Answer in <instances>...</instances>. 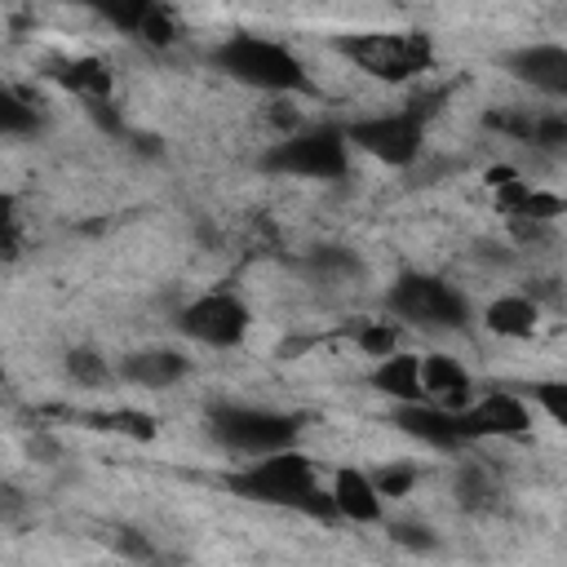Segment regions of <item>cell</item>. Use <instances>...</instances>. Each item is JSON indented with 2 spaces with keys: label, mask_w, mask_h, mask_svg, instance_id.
Returning <instances> with one entry per match:
<instances>
[{
  "label": "cell",
  "mask_w": 567,
  "mask_h": 567,
  "mask_svg": "<svg viewBox=\"0 0 567 567\" xmlns=\"http://www.w3.org/2000/svg\"><path fill=\"white\" fill-rule=\"evenodd\" d=\"M461 416V434H465V443L470 439H523L527 430H532V408L518 399V394H509V390H496V394H483V399H474L465 412H456Z\"/></svg>",
  "instance_id": "obj_9"
},
{
  "label": "cell",
  "mask_w": 567,
  "mask_h": 567,
  "mask_svg": "<svg viewBox=\"0 0 567 567\" xmlns=\"http://www.w3.org/2000/svg\"><path fill=\"white\" fill-rule=\"evenodd\" d=\"M226 487L244 501H257V505H284V509H297V514H310V518H337L332 496L319 487L315 461L297 447L244 461V470H235L226 478Z\"/></svg>",
  "instance_id": "obj_1"
},
{
  "label": "cell",
  "mask_w": 567,
  "mask_h": 567,
  "mask_svg": "<svg viewBox=\"0 0 567 567\" xmlns=\"http://www.w3.org/2000/svg\"><path fill=\"white\" fill-rule=\"evenodd\" d=\"M372 483H377L381 496H408L412 483H416V470H412V465H381V470L372 474Z\"/></svg>",
  "instance_id": "obj_27"
},
{
  "label": "cell",
  "mask_w": 567,
  "mask_h": 567,
  "mask_svg": "<svg viewBox=\"0 0 567 567\" xmlns=\"http://www.w3.org/2000/svg\"><path fill=\"white\" fill-rule=\"evenodd\" d=\"M261 168L266 173H279V177L337 182L350 168V137L341 128H332V124L297 128V133H288V137H279V142L266 146Z\"/></svg>",
  "instance_id": "obj_4"
},
{
  "label": "cell",
  "mask_w": 567,
  "mask_h": 567,
  "mask_svg": "<svg viewBox=\"0 0 567 567\" xmlns=\"http://www.w3.org/2000/svg\"><path fill=\"white\" fill-rule=\"evenodd\" d=\"M434 102H439V97H416L408 111H385V115L354 120V124L346 128V137H350L363 155H372L377 164H385V168H408V164H416V155H421L425 120H430Z\"/></svg>",
  "instance_id": "obj_7"
},
{
  "label": "cell",
  "mask_w": 567,
  "mask_h": 567,
  "mask_svg": "<svg viewBox=\"0 0 567 567\" xmlns=\"http://www.w3.org/2000/svg\"><path fill=\"white\" fill-rule=\"evenodd\" d=\"M58 80L89 106L111 102V66L102 58H66V62H58Z\"/></svg>",
  "instance_id": "obj_18"
},
{
  "label": "cell",
  "mask_w": 567,
  "mask_h": 567,
  "mask_svg": "<svg viewBox=\"0 0 567 567\" xmlns=\"http://www.w3.org/2000/svg\"><path fill=\"white\" fill-rule=\"evenodd\" d=\"M385 306L394 319L412 323V328H430V332H456L470 323V301L461 288H452L447 279L439 275H421V270H408L390 284L385 292Z\"/></svg>",
  "instance_id": "obj_5"
},
{
  "label": "cell",
  "mask_w": 567,
  "mask_h": 567,
  "mask_svg": "<svg viewBox=\"0 0 567 567\" xmlns=\"http://www.w3.org/2000/svg\"><path fill=\"white\" fill-rule=\"evenodd\" d=\"M501 66L536 93L567 97V44H518L501 58Z\"/></svg>",
  "instance_id": "obj_10"
},
{
  "label": "cell",
  "mask_w": 567,
  "mask_h": 567,
  "mask_svg": "<svg viewBox=\"0 0 567 567\" xmlns=\"http://www.w3.org/2000/svg\"><path fill=\"white\" fill-rule=\"evenodd\" d=\"M354 341H359V350H363V354H372L377 363H381V359H390V354H399V350H394V346H399V332H394V323H390V319H381V323H359Z\"/></svg>",
  "instance_id": "obj_23"
},
{
  "label": "cell",
  "mask_w": 567,
  "mask_h": 567,
  "mask_svg": "<svg viewBox=\"0 0 567 567\" xmlns=\"http://www.w3.org/2000/svg\"><path fill=\"white\" fill-rule=\"evenodd\" d=\"M248 323H252V310L244 297H235L230 288H217V292H204L195 301H186L177 310V332L195 346H213V350H235L244 337H248Z\"/></svg>",
  "instance_id": "obj_8"
},
{
  "label": "cell",
  "mask_w": 567,
  "mask_h": 567,
  "mask_svg": "<svg viewBox=\"0 0 567 567\" xmlns=\"http://www.w3.org/2000/svg\"><path fill=\"white\" fill-rule=\"evenodd\" d=\"M487 128L509 133L536 151H567V111H492Z\"/></svg>",
  "instance_id": "obj_12"
},
{
  "label": "cell",
  "mask_w": 567,
  "mask_h": 567,
  "mask_svg": "<svg viewBox=\"0 0 567 567\" xmlns=\"http://www.w3.org/2000/svg\"><path fill=\"white\" fill-rule=\"evenodd\" d=\"M527 394H532V403H536L554 425L567 430V377H558V381H536Z\"/></svg>",
  "instance_id": "obj_24"
},
{
  "label": "cell",
  "mask_w": 567,
  "mask_h": 567,
  "mask_svg": "<svg viewBox=\"0 0 567 567\" xmlns=\"http://www.w3.org/2000/svg\"><path fill=\"white\" fill-rule=\"evenodd\" d=\"M151 9H155V0H128V4H102V18H106L111 27H120L124 35H133V40H137V31H142V22L151 18Z\"/></svg>",
  "instance_id": "obj_25"
},
{
  "label": "cell",
  "mask_w": 567,
  "mask_h": 567,
  "mask_svg": "<svg viewBox=\"0 0 567 567\" xmlns=\"http://www.w3.org/2000/svg\"><path fill=\"white\" fill-rule=\"evenodd\" d=\"M421 381H425V403L465 412L474 403V377L452 359V354H425L421 359Z\"/></svg>",
  "instance_id": "obj_14"
},
{
  "label": "cell",
  "mask_w": 567,
  "mask_h": 567,
  "mask_svg": "<svg viewBox=\"0 0 567 567\" xmlns=\"http://www.w3.org/2000/svg\"><path fill=\"white\" fill-rule=\"evenodd\" d=\"M394 425H399L408 439H416V443H425V447H434V452H456V447H465L461 416L447 412V408H434V403H403V408H394Z\"/></svg>",
  "instance_id": "obj_11"
},
{
  "label": "cell",
  "mask_w": 567,
  "mask_h": 567,
  "mask_svg": "<svg viewBox=\"0 0 567 567\" xmlns=\"http://www.w3.org/2000/svg\"><path fill=\"white\" fill-rule=\"evenodd\" d=\"M40 124H44V115H40V106H35L27 93L0 89V128H4L9 137H27V133H35Z\"/></svg>",
  "instance_id": "obj_20"
},
{
  "label": "cell",
  "mask_w": 567,
  "mask_h": 567,
  "mask_svg": "<svg viewBox=\"0 0 567 567\" xmlns=\"http://www.w3.org/2000/svg\"><path fill=\"white\" fill-rule=\"evenodd\" d=\"M186 372H190V363H186V354L173 350V346H146V350L124 354V363H120V377L133 381V385H142V390L177 385Z\"/></svg>",
  "instance_id": "obj_15"
},
{
  "label": "cell",
  "mask_w": 567,
  "mask_h": 567,
  "mask_svg": "<svg viewBox=\"0 0 567 567\" xmlns=\"http://www.w3.org/2000/svg\"><path fill=\"white\" fill-rule=\"evenodd\" d=\"M372 390L403 403H425V381H421V354H390L372 368Z\"/></svg>",
  "instance_id": "obj_16"
},
{
  "label": "cell",
  "mask_w": 567,
  "mask_h": 567,
  "mask_svg": "<svg viewBox=\"0 0 567 567\" xmlns=\"http://www.w3.org/2000/svg\"><path fill=\"white\" fill-rule=\"evenodd\" d=\"M306 270L319 275V279H350V275H359L363 266H359V257H354L350 248H341V244H319V248H310Z\"/></svg>",
  "instance_id": "obj_21"
},
{
  "label": "cell",
  "mask_w": 567,
  "mask_h": 567,
  "mask_svg": "<svg viewBox=\"0 0 567 567\" xmlns=\"http://www.w3.org/2000/svg\"><path fill=\"white\" fill-rule=\"evenodd\" d=\"M66 377L80 381V385H106L111 381V363L93 346H71L66 350Z\"/></svg>",
  "instance_id": "obj_22"
},
{
  "label": "cell",
  "mask_w": 567,
  "mask_h": 567,
  "mask_svg": "<svg viewBox=\"0 0 567 567\" xmlns=\"http://www.w3.org/2000/svg\"><path fill=\"white\" fill-rule=\"evenodd\" d=\"M483 323H487V332H496V337L523 341V337L536 332L540 306H536V297H527V292H505V297H492V301L483 306Z\"/></svg>",
  "instance_id": "obj_17"
},
{
  "label": "cell",
  "mask_w": 567,
  "mask_h": 567,
  "mask_svg": "<svg viewBox=\"0 0 567 567\" xmlns=\"http://www.w3.org/2000/svg\"><path fill=\"white\" fill-rule=\"evenodd\" d=\"M337 49L359 71L390 84H403L434 62V44L425 31H359V35H341Z\"/></svg>",
  "instance_id": "obj_6"
},
{
  "label": "cell",
  "mask_w": 567,
  "mask_h": 567,
  "mask_svg": "<svg viewBox=\"0 0 567 567\" xmlns=\"http://www.w3.org/2000/svg\"><path fill=\"white\" fill-rule=\"evenodd\" d=\"M204 425L226 452L248 456V461L288 452L301 439V416L275 412V408H252V403H217V408H208Z\"/></svg>",
  "instance_id": "obj_3"
},
{
  "label": "cell",
  "mask_w": 567,
  "mask_h": 567,
  "mask_svg": "<svg viewBox=\"0 0 567 567\" xmlns=\"http://www.w3.org/2000/svg\"><path fill=\"white\" fill-rule=\"evenodd\" d=\"M328 496H332L337 518H346V523H381V514H385V496L377 492L372 474L368 470H354V465H341L332 474Z\"/></svg>",
  "instance_id": "obj_13"
},
{
  "label": "cell",
  "mask_w": 567,
  "mask_h": 567,
  "mask_svg": "<svg viewBox=\"0 0 567 567\" xmlns=\"http://www.w3.org/2000/svg\"><path fill=\"white\" fill-rule=\"evenodd\" d=\"M456 501H461V509H470V514H483V509H492L496 505V496H501V483L492 478V470L483 465V461H465L461 470H456Z\"/></svg>",
  "instance_id": "obj_19"
},
{
  "label": "cell",
  "mask_w": 567,
  "mask_h": 567,
  "mask_svg": "<svg viewBox=\"0 0 567 567\" xmlns=\"http://www.w3.org/2000/svg\"><path fill=\"white\" fill-rule=\"evenodd\" d=\"M137 40H146V44H155V49L173 44V40H177V18H173V9L155 4V9H151V18H146V22H142V31H137Z\"/></svg>",
  "instance_id": "obj_26"
},
{
  "label": "cell",
  "mask_w": 567,
  "mask_h": 567,
  "mask_svg": "<svg viewBox=\"0 0 567 567\" xmlns=\"http://www.w3.org/2000/svg\"><path fill=\"white\" fill-rule=\"evenodd\" d=\"M390 540H399L408 549H434V532L421 527V523H394L390 527Z\"/></svg>",
  "instance_id": "obj_28"
},
{
  "label": "cell",
  "mask_w": 567,
  "mask_h": 567,
  "mask_svg": "<svg viewBox=\"0 0 567 567\" xmlns=\"http://www.w3.org/2000/svg\"><path fill=\"white\" fill-rule=\"evenodd\" d=\"M213 71H221L226 80L235 84H248V89H261V93H306L310 89V75H306V62L284 44V40H270V35H248V31H235L226 35L213 53H208Z\"/></svg>",
  "instance_id": "obj_2"
}]
</instances>
